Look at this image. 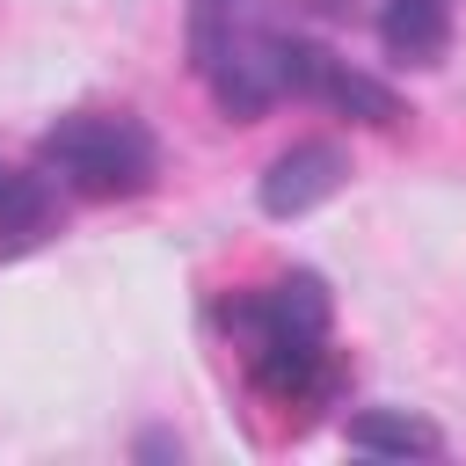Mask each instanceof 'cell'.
I'll use <instances>...</instances> for the list:
<instances>
[{
  "instance_id": "1",
  "label": "cell",
  "mask_w": 466,
  "mask_h": 466,
  "mask_svg": "<svg viewBox=\"0 0 466 466\" xmlns=\"http://www.w3.org/2000/svg\"><path fill=\"white\" fill-rule=\"evenodd\" d=\"M248 379L277 400V408H306L335 386V350H328V291L320 277L291 269L277 284H255V291H233L218 306Z\"/></svg>"
},
{
  "instance_id": "2",
  "label": "cell",
  "mask_w": 466,
  "mask_h": 466,
  "mask_svg": "<svg viewBox=\"0 0 466 466\" xmlns=\"http://www.w3.org/2000/svg\"><path fill=\"white\" fill-rule=\"evenodd\" d=\"M299 36L262 15V0H189V58L226 116H262L291 95Z\"/></svg>"
},
{
  "instance_id": "3",
  "label": "cell",
  "mask_w": 466,
  "mask_h": 466,
  "mask_svg": "<svg viewBox=\"0 0 466 466\" xmlns=\"http://www.w3.org/2000/svg\"><path fill=\"white\" fill-rule=\"evenodd\" d=\"M44 175L80 197H138L160 175V146L138 116L116 109H73L44 131Z\"/></svg>"
},
{
  "instance_id": "4",
  "label": "cell",
  "mask_w": 466,
  "mask_h": 466,
  "mask_svg": "<svg viewBox=\"0 0 466 466\" xmlns=\"http://www.w3.org/2000/svg\"><path fill=\"white\" fill-rule=\"evenodd\" d=\"M342 175H350L342 153L320 146V138H306V146H291V153L269 160V175H262V211H269V218H299V211H313L320 197H335Z\"/></svg>"
},
{
  "instance_id": "5",
  "label": "cell",
  "mask_w": 466,
  "mask_h": 466,
  "mask_svg": "<svg viewBox=\"0 0 466 466\" xmlns=\"http://www.w3.org/2000/svg\"><path fill=\"white\" fill-rule=\"evenodd\" d=\"M58 226V197H51V175H22L0 160V255H29L44 248Z\"/></svg>"
},
{
  "instance_id": "6",
  "label": "cell",
  "mask_w": 466,
  "mask_h": 466,
  "mask_svg": "<svg viewBox=\"0 0 466 466\" xmlns=\"http://www.w3.org/2000/svg\"><path fill=\"white\" fill-rule=\"evenodd\" d=\"M379 44H386L400 66H437L444 44H451V0H386Z\"/></svg>"
},
{
  "instance_id": "7",
  "label": "cell",
  "mask_w": 466,
  "mask_h": 466,
  "mask_svg": "<svg viewBox=\"0 0 466 466\" xmlns=\"http://www.w3.org/2000/svg\"><path fill=\"white\" fill-rule=\"evenodd\" d=\"M350 444L357 451H393V459H437L444 451V437L430 430V422H415V415H386V408H371V415H357L350 422Z\"/></svg>"
}]
</instances>
